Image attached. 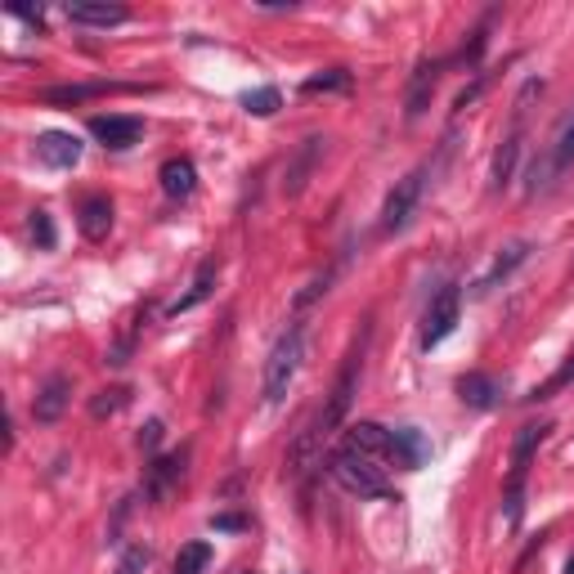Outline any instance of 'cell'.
<instances>
[{"mask_svg":"<svg viewBox=\"0 0 574 574\" xmlns=\"http://www.w3.org/2000/svg\"><path fill=\"white\" fill-rule=\"evenodd\" d=\"M211 565V543H184L175 552V570L171 574H202Z\"/></svg>","mask_w":574,"mask_h":574,"instance_id":"21","label":"cell"},{"mask_svg":"<svg viewBox=\"0 0 574 574\" xmlns=\"http://www.w3.org/2000/svg\"><path fill=\"white\" fill-rule=\"evenodd\" d=\"M278 104H283V95H278L274 86H260V90H247V95H242V108H247L251 117H274Z\"/></svg>","mask_w":574,"mask_h":574,"instance_id":"22","label":"cell"},{"mask_svg":"<svg viewBox=\"0 0 574 574\" xmlns=\"http://www.w3.org/2000/svg\"><path fill=\"white\" fill-rule=\"evenodd\" d=\"M148 570V547H126V556L117 561L113 574H144Z\"/></svg>","mask_w":574,"mask_h":574,"instance_id":"28","label":"cell"},{"mask_svg":"<svg viewBox=\"0 0 574 574\" xmlns=\"http://www.w3.org/2000/svg\"><path fill=\"white\" fill-rule=\"evenodd\" d=\"M301 359H306V324L292 319V324H287V333L274 342L269 359H265V404H278L287 395V386L297 382Z\"/></svg>","mask_w":574,"mask_h":574,"instance_id":"1","label":"cell"},{"mask_svg":"<svg viewBox=\"0 0 574 574\" xmlns=\"http://www.w3.org/2000/svg\"><path fill=\"white\" fill-rule=\"evenodd\" d=\"M346 86H350V72H346V68H333V72H324V77H310L301 90H306V95H319V90H346Z\"/></svg>","mask_w":574,"mask_h":574,"instance_id":"27","label":"cell"},{"mask_svg":"<svg viewBox=\"0 0 574 574\" xmlns=\"http://www.w3.org/2000/svg\"><path fill=\"white\" fill-rule=\"evenodd\" d=\"M126 400H131V391L126 386H108V391H99L95 400H90V418H113V413H122L126 409Z\"/></svg>","mask_w":574,"mask_h":574,"instance_id":"23","label":"cell"},{"mask_svg":"<svg viewBox=\"0 0 574 574\" xmlns=\"http://www.w3.org/2000/svg\"><path fill=\"white\" fill-rule=\"evenodd\" d=\"M462 319V287L458 283H444L440 292L426 301V315H422V350L440 346Z\"/></svg>","mask_w":574,"mask_h":574,"instance_id":"4","label":"cell"},{"mask_svg":"<svg viewBox=\"0 0 574 574\" xmlns=\"http://www.w3.org/2000/svg\"><path fill=\"white\" fill-rule=\"evenodd\" d=\"M547 431H552V422H525V426L516 431V444H511V476H507V480H525L529 458H534V449L547 440Z\"/></svg>","mask_w":574,"mask_h":574,"instance_id":"17","label":"cell"},{"mask_svg":"<svg viewBox=\"0 0 574 574\" xmlns=\"http://www.w3.org/2000/svg\"><path fill=\"white\" fill-rule=\"evenodd\" d=\"M77 229H81V238L104 242V238H108V229H113V202H108L104 193L86 198V202L77 207Z\"/></svg>","mask_w":574,"mask_h":574,"instance_id":"16","label":"cell"},{"mask_svg":"<svg viewBox=\"0 0 574 574\" xmlns=\"http://www.w3.org/2000/svg\"><path fill=\"white\" fill-rule=\"evenodd\" d=\"M108 86H55V90H46L41 99L46 104H81V99H95V95H104Z\"/></svg>","mask_w":574,"mask_h":574,"instance_id":"24","label":"cell"},{"mask_svg":"<svg viewBox=\"0 0 574 574\" xmlns=\"http://www.w3.org/2000/svg\"><path fill=\"white\" fill-rule=\"evenodd\" d=\"M570 162H574V117L561 126V135H556V144H552V166L565 171Z\"/></svg>","mask_w":574,"mask_h":574,"instance_id":"25","label":"cell"},{"mask_svg":"<svg viewBox=\"0 0 574 574\" xmlns=\"http://www.w3.org/2000/svg\"><path fill=\"white\" fill-rule=\"evenodd\" d=\"M516 157H520V122L507 131V139L498 144V153H494V189H507L511 184V175H516Z\"/></svg>","mask_w":574,"mask_h":574,"instance_id":"20","label":"cell"},{"mask_svg":"<svg viewBox=\"0 0 574 574\" xmlns=\"http://www.w3.org/2000/svg\"><path fill=\"white\" fill-rule=\"evenodd\" d=\"M242 574H251V570H242Z\"/></svg>","mask_w":574,"mask_h":574,"instance_id":"33","label":"cell"},{"mask_svg":"<svg viewBox=\"0 0 574 574\" xmlns=\"http://www.w3.org/2000/svg\"><path fill=\"white\" fill-rule=\"evenodd\" d=\"M37 162H46L50 171H72L81 162V139L72 131H46L37 135Z\"/></svg>","mask_w":574,"mask_h":574,"instance_id":"7","label":"cell"},{"mask_svg":"<svg viewBox=\"0 0 574 574\" xmlns=\"http://www.w3.org/2000/svg\"><path fill=\"white\" fill-rule=\"evenodd\" d=\"M157 444H162V422H148V426L139 431V449H144V453H153Z\"/></svg>","mask_w":574,"mask_h":574,"instance_id":"30","label":"cell"},{"mask_svg":"<svg viewBox=\"0 0 574 574\" xmlns=\"http://www.w3.org/2000/svg\"><path fill=\"white\" fill-rule=\"evenodd\" d=\"M440 68L444 63H418V72H413V81H409V99H404V117L409 122H418L426 108H431V95H435V86H440Z\"/></svg>","mask_w":574,"mask_h":574,"instance_id":"15","label":"cell"},{"mask_svg":"<svg viewBox=\"0 0 574 574\" xmlns=\"http://www.w3.org/2000/svg\"><path fill=\"white\" fill-rule=\"evenodd\" d=\"M90 135L104 144V148H135L139 139H144V122L139 117H117V113H108V117H90Z\"/></svg>","mask_w":574,"mask_h":574,"instance_id":"6","label":"cell"},{"mask_svg":"<svg viewBox=\"0 0 574 574\" xmlns=\"http://www.w3.org/2000/svg\"><path fill=\"white\" fill-rule=\"evenodd\" d=\"M342 449H350V453H364V458H377V462H386V458H391V431H386V426H377V422H355V426L346 431Z\"/></svg>","mask_w":574,"mask_h":574,"instance_id":"14","label":"cell"},{"mask_svg":"<svg viewBox=\"0 0 574 574\" xmlns=\"http://www.w3.org/2000/svg\"><path fill=\"white\" fill-rule=\"evenodd\" d=\"M556 382H574V359H570V364H565V373H561V377H556Z\"/></svg>","mask_w":574,"mask_h":574,"instance_id":"32","label":"cell"},{"mask_svg":"<svg viewBox=\"0 0 574 574\" xmlns=\"http://www.w3.org/2000/svg\"><path fill=\"white\" fill-rule=\"evenodd\" d=\"M458 400L467 404V409H498L502 404V382L494 377V373H467V377H458Z\"/></svg>","mask_w":574,"mask_h":574,"instance_id":"13","label":"cell"},{"mask_svg":"<svg viewBox=\"0 0 574 574\" xmlns=\"http://www.w3.org/2000/svg\"><path fill=\"white\" fill-rule=\"evenodd\" d=\"M426 180H431V162H422V166H413L404 180H395V189L386 193V207H382V229H386V233L409 229V220H413L418 207H422Z\"/></svg>","mask_w":574,"mask_h":574,"instance_id":"3","label":"cell"},{"mask_svg":"<svg viewBox=\"0 0 574 574\" xmlns=\"http://www.w3.org/2000/svg\"><path fill=\"white\" fill-rule=\"evenodd\" d=\"M68 404H72V377H68V373H55V377H46V386L37 391L32 418H37L41 426H50V422H59V418L68 413Z\"/></svg>","mask_w":574,"mask_h":574,"instance_id":"8","label":"cell"},{"mask_svg":"<svg viewBox=\"0 0 574 574\" xmlns=\"http://www.w3.org/2000/svg\"><path fill=\"white\" fill-rule=\"evenodd\" d=\"M211 529H247L242 516H211Z\"/></svg>","mask_w":574,"mask_h":574,"instance_id":"31","label":"cell"},{"mask_svg":"<svg viewBox=\"0 0 574 574\" xmlns=\"http://www.w3.org/2000/svg\"><path fill=\"white\" fill-rule=\"evenodd\" d=\"M184 449L180 453H166V458H153L148 462V471H144V498H153V502H166L171 498V489L184 480Z\"/></svg>","mask_w":574,"mask_h":574,"instance_id":"9","label":"cell"},{"mask_svg":"<svg viewBox=\"0 0 574 574\" xmlns=\"http://www.w3.org/2000/svg\"><path fill=\"white\" fill-rule=\"evenodd\" d=\"M529 251H534V242H529V238L507 242V247L494 256V265H489V269H485V274L471 283V297H489L502 278H511V274H516V265H525V260H529Z\"/></svg>","mask_w":574,"mask_h":574,"instance_id":"5","label":"cell"},{"mask_svg":"<svg viewBox=\"0 0 574 574\" xmlns=\"http://www.w3.org/2000/svg\"><path fill=\"white\" fill-rule=\"evenodd\" d=\"M215 278H220V260L215 256H207L202 265H198V274H193V283H189V292L171 306V315H189L193 306H202L211 292H215Z\"/></svg>","mask_w":574,"mask_h":574,"instance_id":"18","label":"cell"},{"mask_svg":"<svg viewBox=\"0 0 574 574\" xmlns=\"http://www.w3.org/2000/svg\"><path fill=\"white\" fill-rule=\"evenodd\" d=\"M328 471H333V480H337L346 494H359V498H386V494H391L386 467H382L377 458H364V453L337 449V453L328 458Z\"/></svg>","mask_w":574,"mask_h":574,"instance_id":"2","label":"cell"},{"mask_svg":"<svg viewBox=\"0 0 574 574\" xmlns=\"http://www.w3.org/2000/svg\"><path fill=\"white\" fill-rule=\"evenodd\" d=\"M426 458H431V440H426L418 426H395V431H391V462H395V467L418 471Z\"/></svg>","mask_w":574,"mask_h":574,"instance_id":"12","label":"cell"},{"mask_svg":"<svg viewBox=\"0 0 574 574\" xmlns=\"http://www.w3.org/2000/svg\"><path fill=\"white\" fill-rule=\"evenodd\" d=\"M324 148H328V139H324V135H310V139L297 148V157L287 162V175H283V193H287V198H297V193L310 184V175H315V166H319Z\"/></svg>","mask_w":574,"mask_h":574,"instance_id":"10","label":"cell"},{"mask_svg":"<svg viewBox=\"0 0 574 574\" xmlns=\"http://www.w3.org/2000/svg\"><path fill=\"white\" fill-rule=\"evenodd\" d=\"M28 229H32V238H37V247H41V251H50V247L59 242V233H55V220H50V211H32Z\"/></svg>","mask_w":574,"mask_h":574,"instance_id":"26","label":"cell"},{"mask_svg":"<svg viewBox=\"0 0 574 574\" xmlns=\"http://www.w3.org/2000/svg\"><path fill=\"white\" fill-rule=\"evenodd\" d=\"M157 180H162V193H166V198H175V202H184V198L198 189V171H193V162H189V157H171V162H162Z\"/></svg>","mask_w":574,"mask_h":574,"instance_id":"19","label":"cell"},{"mask_svg":"<svg viewBox=\"0 0 574 574\" xmlns=\"http://www.w3.org/2000/svg\"><path fill=\"white\" fill-rule=\"evenodd\" d=\"M485 86H489V72H476V81H471V86H467L458 99H453V113H467V108L480 99V90H485Z\"/></svg>","mask_w":574,"mask_h":574,"instance_id":"29","label":"cell"},{"mask_svg":"<svg viewBox=\"0 0 574 574\" xmlns=\"http://www.w3.org/2000/svg\"><path fill=\"white\" fill-rule=\"evenodd\" d=\"M63 14L77 23V28H117L126 23V5H108V0H68Z\"/></svg>","mask_w":574,"mask_h":574,"instance_id":"11","label":"cell"}]
</instances>
